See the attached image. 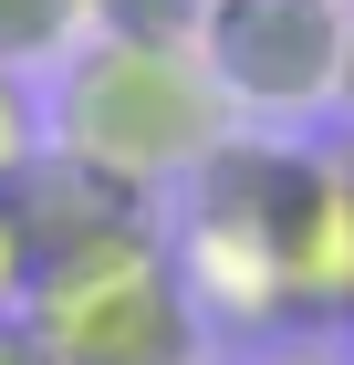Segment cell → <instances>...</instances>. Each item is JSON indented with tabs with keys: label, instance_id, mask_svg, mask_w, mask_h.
<instances>
[{
	"label": "cell",
	"instance_id": "cell-1",
	"mask_svg": "<svg viewBox=\"0 0 354 365\" xmlns=\"http://www.w3.org/2000/svg\"><path fill=\"white\" fill-rule=\"evenodd\" d=\"M53 157L115 178L136 198H167L177 178L229 136V105H219L198 42H125V31H83L63 53L53 84Z\"/></svg>",
	"mask_w": 354,
	"mask_h": 365
},
{
	"label": "cell",
	"instance_id": "cell-2",
	"mask_svg": "<svg viewBox=\"0 0 354 365\" xmlns=\"http://www.w3.org/2000/svg\"><path fill=\"white\" fill-rule=\"evenodd\" d=\"M313 146L271 136H219L188 178H177V282L188 303L229 334H292V198Z\"/></svg>",
	"mask_w": 354,
	"mask_h": 365
},
{
	"label": "cell",
	"instance_id": "cell-3",
	"mask_svg": "<svg viewBox=\"0 0 354 365\" xmlns=\"http://www.w3.org/2000/svg\"><path fill=\"white\" fill-rule=\"evenodd\" d=\"M21 313H31V334H42L53 365H198V344H209V313L177 282L167 220L83 240V251H53Z\"/></svg>",
	"mask_w": 354,
	"mask_h": 365
},
{
	"label": "cell",
	"instance_id": "cell-4",
	"mask_svg": "<svg viewBox=\"0 0 354 365\" xmlns=\"http://www.w3.org/2000/svg\"><path fill=\"white\" fill-rule=\"evenodd\" d=\"M344 31H354V0H209L198 63L229 115L302 125V115L344 105Z\"/></svg>",
	"mask_w": 354,
	"mask_h": 365
},
{
	"label": "cell",
	"instance_id": "cell-5",
	"mask_svg": "<svg viewBox=\"0 0 354 365\" xmlns=\"http://www.w3.org/2000/svg\"><path fill=\"white\" fill-rule=\"evenodd\" d=\"M94 31V0H0V63H63Z\"/></svg>",
	"mask_w": 354,
	"mask_h": 365
},
{
	"label": "cell",
	"instance_id": "cell-6",
	"mask_svg": "<svg viewBox=\"0 0 354 365\" xmlns=\"http://www.w3.org/2000/svg\"><path fill=\"white\" fill-rule=\"evenodd\" d=\"M42 94H31V73L21 63H0V188H21L31 168H42Z\"/></svg>",
	"mask_w": 354,
	"mask_h": 365
},
{
	"label": "cell",
	"instance_id": "cell-7",
	"mask_svg": "<svg viewBox=\"0 0 354 365\" xmlns=\"http://www.w3.org/2000/svg\"><path fill=\"white\" fill-rule=\"evenodd\" d=\"M31 282H42V230H31V198L21 188H0V313H21Z\"/></svg>",
	"mask_w": 354,
	"mask_h": 365
},
{
	"label": "cell",
	"instance_id": "cell-8",
	"mask_svg": "<svg viewBox=\"0 0 354 365\" xmlns=\"http://www.w3.org/2000/svg\"><path fill=\"white\" fill-rule=\"evenodd\" d=\"M198 11H209V0H94V31H125V42H198Z\"/></svg>",
	"mask_w": 354,
	"mask_h": 365
},
{
	"label": "cell",
	"instance_id": "cell-9",
	"mask_svg": "<svg viewBox=\"0 0 354 365\" xmlns=\"http://www.w3.org/2000/svg\"><path fill=\"white\" fill-rule=\"evenodd\" d=\"M0 365H53L42 334H31V313H0Z\"/></svg>",
	"mask_w": 354,
	"mask_h": 365
},
{
	"label": "cell",
	"instance_id": "cell-10",
	"mask_svg": "<svg viewBox=\"0 0 354 365\" xmlns=\"http://www.w3.org/2000/svg\"><path fill=\"white\" fill-rule=\"evenodd\" d=\"M344 115H354V31H344Z\"/></svg>",
	"mask_w": 354,
	"mask_h": 365
},
{
	"label": "cell",
	"instance_id": "cell-11",
	"mask_svg": "<svg viewBox=\"0 0 354 365\" xmlns=\"http://www.w3.org/2000/svg\"><path fill=\"white\" fill-rule=\"evenodd\" d=\"M333 168H344V198H354V146H333Z\"/></svg>",
	"mask_w": 354,
	"mask_h": 365
},
{
	"label": "cell",
	"instance_id": "cell-12",
	"mask_svg": "<svg viewBox=\"0 0 354 365\" xmlns=\"http://www.w3.org/2000/svg\"><path fill=\"white\" fill-rule=\"evenodd\" d=\"M271 365H333V355H271Z\"/></svg>",
	"mask_w": 354,
	"mask_h": 365
}]
</instances>
